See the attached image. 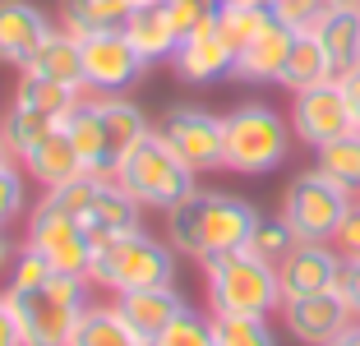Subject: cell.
Here are the masks:
<instances>
[{"label":"cell","instance_id":"obj_1","mask_svg":"<svg viewBox=\"0 0 360 346\" xmlns=\"http://www.w3.org/2000/svg\"><path fill=\"white\" fill-rule=\"evenodd\" d=\"M56 129L79 148L88 176H116L120 162H125L129 153L153 134L148 115L139 111L129 97H120V93L79 97V102L60 115V125H56Z\"/></svg>","mask_w":360,"mask_h":346},{"label":"cell","instance_id":"obj_2","mask_svg":"<svg viewBox=\"0 0 360 346\" xmlns=\"http://www.w3.org/2000/svg\"><path fill=\"white\" fill-rule=\"evenodd\" d=\"M259 222L255 203L222 194V189H194L167 212V245L180 259H217L250 245V231Z\"/></svg>","mask_w":360,"mask_h":346},{"label":"cell","instance_id":"obj_3","mask_svg":"<svg viewBox=\"0 0 360 346\" xmlns=\"http://www.w3.org/2000/svg\"><path fill=\"white\" fill-rule=\"evenodd\" d=\"M88 282L106 286L111 295H129V291H148V286H171L176 282V250L162 241H153L148 231H120L93 241V268Z\"/></svg>","mask_w":360,"mask_h":346},{"label":"cell","instance_id":"obj_4","mask_svg":"<svg viewBox=\"0 0 360 346\" xmlns=\"http://www.w3.org/2000/svg\"><path fill=\"white\" fill-rule=\"evenodd\" d=\"M203 291H208V314L268 319V314L282 309L277 268L255 259L250 250H231V254H217V259H203Z\"/></svg>","mask_w":360,"mask_h":346},{"label":"cell","instance_id":"obj_5","mask_svg":"<svg viewBox=\"0 0 360 346\" xmlns=\"http://www.w3.org/2000/svg\"><path fill=\"white\" fill-rule=\"evenodd\" d=\"M116 180L125 185V194L139 203V208H158V212H171L180 199H190L194 189H199L194 185L199 171L180 158L158 129L116 167Z\"/></svg>","mask_w":360,"mask_h":346},{"label":"cell","instance_id":"obj_6","mask_svg":"<svg viewBox=\"0 0 360 346\" xmlns=\"http://www.w3.org/2000/svg\"><path fill=\"white\" fill-rule=\"evenodd\" d=\"M226 125V171L236 176H268L286 162L291 153V120L273 111L268 102H245L231 115H222Z\"/></svg>","mask_w":360,"mask_h":346},{"label":"cell","instance_id":"obj_7","mask_svg":"<svg viewBox=\"0 0 360 346\" xmlns=\"http://www.w3.org/2000/svg\"><path fill=\"white\" fill-rule=\"evenodd\" d=\"M84 291H88L84 277H60V273L46 286H37V291H23V295L5 291L14 314H19L23 346H70L75 342V328L88 309Z\"/></svg>","mask_w":360,"mask_h":346},{"label":"cell","instance_id":"obj_8","mask_svg":"<svg viewBox=\"0 0 360 346\" xmlns=\"http://www.w3.org/2000/svg\"><path fill=\"white\" fill-rule=\"evenodd\" d=\"M356 208V194L342 189L338 180H328L319 167L300 171L282 194V217L286 226L296 231V241H319V245H333L342 217Z\"/></svg>","mask_w":360,"mask_h":346},{"label":"cell","instance_id":"obj_9","mask_svg":"<svg viewBox=\"0 0 360 346\" xmlns=\"http://www.w3.org/2000/svg\"><path fill=\"white\" fill-rule=\"evenodd\" d=\"M51 199L60 203L70 217L84 222V231L93 241H106V236H120V231H139V203L125 194L116 176H79L70 185L51 189Z\"/></svg>","mask_w":360,"mask_h":346},{"label":"cell","instance_id":"obj_10","mask_svg":"<svg viewBox=\"0 0 360 346\" xmlns=\"http://www.w3.org/2000/svg\"><path fill=\"white\" fill-rule=\"evenodd\" d=\"M23 245L42 254V259L51 263V273L84 277V282H88V268H93V236H88L84 222L70 217L51 194H42V203L32 208Z\"/></svg>","mask_w":360,"mask_h":346},{"label":"cell","instance_id":"obj_11","mask_svg":"<svg viewBox=\"0 0 360 346\" xmlns=\"http://www.w3.org/2000/svg\"><path fill=\"white\" fill-rule=\"evenodd\" d=\"M158 134L167 139L199 176L226 171V125H222V115H212L208 106H171L158 120Z\"/></svg>","mask_w":360,"mask_h":346},{"label":"cell","instance_id":"obj_12","mask_svg":"<svg viewBox=\"0 0 360 346\" xmlns=\"http://www.w3.org/2000/svg\"><path fill=\"white\" fill-rule=\"evenodd\" d=\"M291 134L305 148H323L333 139L351 134L356 120H351L347 93H342V79H328V84H314L305 93H291Z\"/></svg>","mask_w":360,"mask_h":346},{"label":"cell","instance_id":"obj_13","mask_svg":"<svg viewBox=\"0 0 360 346\" xmlns=\"http://www.w3.org/2000/svg\"><path fill=\"white\" fill-rule=\"evenodd\" d=\"M143 56L129 46L120 28H106L84 37V88L88 93H125L143 79Z\"/></svg>","mask_w":360,"mask_h":346},{"label":"cell","instance_id":"obj_14","mask_svg":"<svg viewBox=\"0 0 360 346\" xmlns=\"http://www.w3.org/2000/svg\"><path fill=\"white\" fill-rule=\"evenodd\" d=\"M282 323L286 333L305 346H328L338 342L347 328H356V309L347 305V295L333 286V291H314V295H296V300L282 305Z\"/></svg>","mask_w":360,"mask_h":346},{"label":"cell","instance_id":"obj_15","mask_svg":"<svg viewBox=\"0 0 360 346\" xmlns=\"http://www.w3.org/2000/svg\"><path fill=\"white\" fill-rule=\"evenodd\" d=\"M342 254L333 245L319 241H300L296 250L277 263V282H282V305L296 300V295H314V291H333L342 277Z\"/></svg>","mask_w":360,"mask_h":346},{"label":"cell","instance_id":"obj_16","mask_svg":"<svg viewBox=\"0 0 360 346\" xmlns=\"http://www.w3.org/2000/svg\"><path fill=\"white\" fill-rule=\"evenodd\" d=\"M51 32H56V23L32 0H0V65L23 70L46 46Z\"/></svg>","mask_w":360,"mask_h":346},{"label":"cell","instance_id":"obj_17","mask_svg":"<svg viewBox=\"0 0 360 346\" xmlns=\"http://www.w3.org/2000/svg\"><path fill=\"white\" fill-rule=\"evenodd\" d=\"M171 70L185 84H217L236 70V51L226 46V37L217 32V23H203L199 32H190L171 56Z\"/></svg>","mask_w":360,"mask_h":346},{"label":"cell","instance_id":"obj_18","mask_svg":"<svg viewBox=\"0 0 360 346\" xmlns=\"http://www.w3.org/2000/svg\"><path fill=\"white\" fill-rule=\"evenodd\" d=\"M314 37L328 51V65L338 79L360 70V5H328L323 19L314 23Z\"/></svg>","mask_w":360,"mask_h":346},{"label":"cell","instance_id":"obj_19","mask_svg":"<svg viewBox=\"0 0 360 346\" xmlns=\"http://www.w3.org/2000/svg\"><path fill=\"white\" fill-rule=\"evenodd\" d=\"M19 167H23L28 180L42 185V194H51V189H60V185H70V180L84 176V158H79V148L70 143L60 129H51L28 158H19Z\"/></svg>","mask_w":360,"mask_h":346},{"label":"cell","instance_id":"obj_20","mask_svg":"<svg viewBox=\"0 0 360 346\" xmlns=\"http://www.w3.org/2000/svg\"><path fill=\"white\" fill-rule=\"evenodd\" d=\"M291 42H296V32L282 28V23L273 19V23H268V28L255 37V42L236 56L231 79H245V84H277V79H282L286 56H291Z\"/></svg>","mask_w":360,"mask_h":346},{"label":"cell","instance_id":"obj_21","mask_svg":"<svg viewBox=\"0 0 360 346\" xmlns=\"http://www.w3.org/2000/svg\"><path fill=\"white\" fill-rule=\"evenodd\" d=\"M120 314L129 319V328H134L139 337H158L162 328L171 323V319L185 309V295L176 291V286H148V291H129V295H116Z\"/></svg>","mask_w":360,"mask_h":346},{"label":"cell","instance_id":"obj_22","mask_svg":"<svg viewBox=\"0 0 360 346\" xmlns=\"http://www.w3.org/2000/svg\"><path fill=\"white\" fill-rule=\"evenodd\" d=\"M19 74H37V79H56V84H70V88H84V42L75 32L56 28L46 37V46L23 65ZM88 93V88H84Z\"/></svg>","mask_w":360,"mask_h":346},{"label":"cell","instance_id":"obj_23","mask_svg":"<svg viewBox=\"0 0 360 346\" xmlns=\"http://www.w3.org/2000/svg\"><path fill=\"white\" fill-rule=\"evenodd\" d=\"M120 32L129 37V46H134L143 60H171L176 56V46H180V37H176V28H171V19H167V5H148V10H129L125 14V23H120Z\"/></svg>","mask_w":360,"mask_h":346},{"label":"cell","instance_id":"obj_24","mask_svg":"<svg viewBox=\"0 0 360 346\" xmlns=\"http://www.w3.org/2000/svg\"><path fill=\"white\" fill-rule=\"evenodd\" d=\"M70 346H153V342L129 328V319L120 314V305H88Z\"/></svg>","mask_w":360,"mask_h":346},{"label":"cell","instance_id":"obj_25","mask_svg":"<svg viewBox=\"0 0 360 346\" xmlns=\"http://www.w3.org/2000/svg\"><path fill=\"white\" fill-rule=\"evenodd\" d=\"M328 79H338V74H333V65H328V51L319 46L314 32H296V42H291V56H286L282 79H277V84H282L286 93H305V88L328 84Z\"/></svg>","mask_w":360,"mask_h":346},{"label":"cell","instance_id":"obj_26","mask_svg":"<svg viewBox=\"0 0 360 346\" xmlns=\"http://www.w3.org/2000/svg\"><path fill=\"white\" fill-rule=\"evenodd\" d=\"M129 14V0H60V28L75 32L79 42L93 32L120 28Z\"/></svg>","mask_w":360,"mask_h":346},{"label":"cell","instance_id":"obj_27","mask_svg":"<svg viewBox=\"0 0 360 346\" xmlns=\"http://www.w3.org/2000/svg\"><path fill=\"white\" fill-rule=\"evenodd\" d=\"M84 97V88H70V84H56V79H37V74H19L14 84V106L23 111H37V115H51L60 125V115Z\"/></svg>","mask_w":360,"mask_h":346},{"label":"cell","instance_id":"obj_28","mask_svg":"<svg viewBox=\"0 0 360 346\" xmlns=\"http://www.w3.org/2000/svg\"><path fill=\"white\" fill-rule=\"evenodd\" d=\"M212 23H217V32L226 37V46H231L236 56L245 51V46L255 42L259 32L273 23V14H268V5H240V0H217V14H212Z\"/></svg>","mask_w":360,"mask_h":346},{"label":"cell","instance_id":"obj_29","mask_svg":"<svg viewBox=\"0 0 360 346\" xmlns=\"http://www.w3.org/2000/svg\"><path fill=\"white\" fill-rule=\"evenodd\" d=\"M314 167L360 199V129H351V134H342V139H333V143L314 148Z\"/></svg>","mask_w":360,"mask_h":346},{"label":"cell","instance_id":"obj_30","mask_svg":"<svg viewBox=\"0 0 360 346\" xmlns=\"http://www.w3.org/2000/svg\"><path fill=\"white\" fill-rule=\"evenodd\" d=\"M56 129L51 115H37V111H23V106H10V115L0 120V139H5V148L14 153V162L28 158L32 148L42 143L46 134Z\"/></svg>","mask_w":360,"mask_h":346},{"label":"cell","instance_id":"obj_31","mask_svg":"<svg viewBox=\"0 0 360 346\" xmlns=\"http://www.w3.org/2000/svg\"><path fill=\"white\" fill-rule=\"evenodd\" d=\"M296 245H300L296 231L286 226V217L277 212V217H259L255 222V231H250V245H245V250L255 254V259H264V263H273V268H277V263L296 250Z\"/></svg>","mask_w":360,"mask_h":346},{"label":"cell","instance_id":"obj_32","mask_svg":"<svg viewBox=\"0 0 360 346\" xmlns=\"http://www.w3.org/2000/svg\"><path fill=\"white\" fill-rule=\"evenodd\" d=\"M153 346H217V333H212V314H199V309H180L158 337Z\"/></svg>","mask_w":360,"mask_h":346},{"label":"cell","instance_id":"obj_33","mask_svg":"<svg viewBox=\"0 0 360 346\" xmlns=\"http://www.w3.org/2000/svg\"><path fill=\"white\" fill-rule=\"evenodd\" d=\"M212 333H217V346H277L268 319L250 314H212Z\"/></svg>","mask_w":360,"mask_h":346},{"label":"cell","instance_id":"obj_34","mask_svg":"<svg viewBox=\"0 0 360 346\" xmlns=\"http://www.w3.org/2000/svg\"><path fill=\"white\" fill-rule=\"evenodd\" d=\"M323 10H328V0H268V14L291 32H314Z\"/></svg>","mask_w":360,"mask_h":346},{"label":"cell","instance_id":"obj_35","mask_svg":"<svg viewBox=\"0 0 360 346\" xmlns=\"http://www.w3.org/2000/svg\"><path fill=\"white\" fill-rule=\"evenodd\" d=\"M51 277H56L51 263H46L37 250H28V245H23V254H14V263H10V295L37 291V286H46Z\"/></svg>","mask_w":360,"mask_h":346},{"label":"cell","instance_id":"obj_36","mask_svg":"<svg viewBox=\"0 0 360 346\" xmlns=\"http://www.w3.org/2000/svg\"><path fill=\"white\" fill-rule=\"evenodd\" d=\"M162 5H167V19H171L180 42L190 32H199L203 23H212V14H217V0H162Z\"/></svg>","mask_w":360,"mask_h":346},{"label":"cell","instance_id":"obj_37","mask_svg":"<svg viewBox=\"0 0 360 346\" xmlns=\"http://www.w3.org/2000/svg\"><path fill=\"white\" fill-rule=\"evenodd\" d=\"M23 212V167L19 162H0V226Z\"/></svg>","mask_w":360,"mask_h":346},{"label":"cell","instance_id":"obj_38","mask_svg":"<svg viewBox=\"0 0 360 346\" xmlns=\"http://www.w3.org/2000/svg\"><path fill=\"white\" fill-rule=\"evenodd\" d=\"M333 250H338L342 259H360V199H356V208L342 217L338 236H333Z\"/></svg>","mask_w":360,"mask_h":346},{"label":"cell","instance_id":"obj_39","mask_svg":"<svg viewBox=\"0 0 360 346\" xmlns=\"http://www.w3.org/2000/svg\"><path fill=\"white\" fill-rule=\"evenodd\" d=\"M0 346H23V328H19V314H14L10 295L0 291Z\"/></svg>","mask_w":360,"mask_h":346},{"label":"cell","instance_id":"obj_40","mask_svg":"<svg viewBox=\"0 0 360 346\" xmlns=\"http://www.w3.org/2000/svg\"><path fill=\"white\" fill-rule=\"evenodd\" d=\"M338 291L347 295V305L360 314V259H347L342 263V277H338Z\"/></svg>","mask_w":360,"mask_h":346},{"label":"cell","instance_id":"obj_41","mask_svg":"<svg viewBox=\"0 0 360 346\" xmlns=\"http://www.w3.org/2000/svg\"><path fill=\"white\" fill-rule=\"evenodd\" d=\"M342 93H347V106H351V120H356V129H360V70H351L347 79H342Z\"/></svg>","mask_w":360,"mask_h":346},{"label":"cell","instance_id":"obj_42","mask_svg":"<svg viewBox=\"0 0 360 346\" xmlns=\"http://www.w3.org/2000/svg\"><path fill=\"white\" fill-rule=\"evenodd\" d=\"M328 346H360V328H347V333H342L338 342H328Z\"/></svg>","mask_w":360,"mask_h":346},{"label":"cell","instance_id":"obj_43","mask_svg":"<svg viewBox=\"0 0 360 346\" xmlns=\"http://www.w3.org/2000/svg\"><path fill=\"white\" fill-rule=\"evenodd\" d=\"M10 241H5V226H0V273H5V268H10Z\"/></svg>","mask_w":360,"mask_h":346},{"label":"cell","instance_id":"obj_44","mask_svg":"<svg viewBox=\"0 0 360 346\" xmlns=\"http://www.w3.org/2000/svg\"><path fill=\"white\" fill-rule=\"evenodd\" d=\"M148 5H162V0H129V10H148Z\"/></svg>","mask_w":360,"mask_h":346},{"label":"cell","instance_id":"obj_45","mask_svg":"<svg viewBox=\"0 0 360 346\" xmlns=\"http://www.w3.org/2000/svg\"><path fill=\"white\" fill-rule=\"evenodd\" d=\"M14 158V153H10V148H5V139H0V162H10Z\"/></svg>","mask_w":360,"mask_h":346},{"label":"cell","instance_id":"obj_46","mask_svg":"<svg viewBox=\"0 0 360 346\" xmlns=\"http://www.w3.org/2000/svg\"><path fill=\"white\" fill-rule=\"evenodd\" d=\"M240 5H268V0H240Z\"/></svg>","mask_w":360,"mask_h":346},{"label":"cell","instance_id":"obj_47","mask_svg":"<svg viewBox=\"0 0 360 346\" xmlns=\"http://www.w3.org/2000/svg\"><path fill=\"white\" fill-rule=\"evenodd\" d=\"M356 328H360V314H356Z\"/></svg>","mask_w":360,"mask_h":346}]
</instances>
